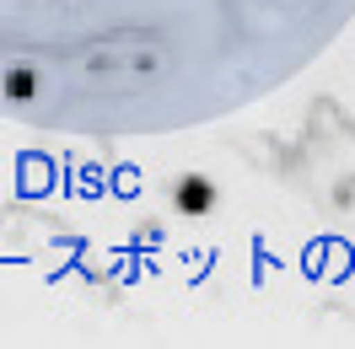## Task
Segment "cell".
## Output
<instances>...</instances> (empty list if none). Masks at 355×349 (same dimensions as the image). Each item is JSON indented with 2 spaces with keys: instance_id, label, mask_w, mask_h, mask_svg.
<instances>
[{
  "instance_id": "cell-1",
  "label": "cell",
  "mask_w": 355,
  "mask_h": 349,
  "mask_svg": "<svg viewBox=\"0 0 355 349\" xmlns=\"http://www.w3.org/2000/svg\"><path fill=\"white\" fill-rule=\"evenodd\" d=\"M355 0H0V113L178 129L275 91Z\"/></svg>"
}]
</instances>
